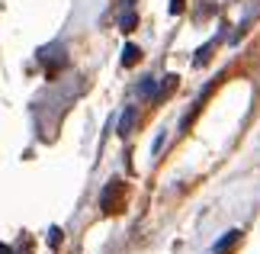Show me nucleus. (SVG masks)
<instances>
[{
	"label": "nucleus",
	"instance_id": "obj_1",
	"mask_svg": "<svg viewBox=\"0 0 260 254\" xmlns=\"http://www.w3.org/2000/svg\"><path fill=\"white\" fill-rule=\"evenodd\" d=\"M122 200H125V184L122 180H109L103 196H100V206H103V212H119Z\"/></svg>",
	"mask_w": 260,
	"mask_h": 254
},
{
	"label": "nucleus",
	"instance_id": "obj_2",
	"mask_svg": "<svg viewBox=\"0 0 260 254\" xmlns=\"http://www.w3.org/2000/svg\"><path fill=\"white\" fill-rule=\"evenodd\" d=\"M138 58H142V48H138V45H125V48H122V65H125V68H132Z\"/></svg>",
	"mask_w": 260,
	"mask_h": 254
},
{
	"label": "nucleus",
	"instance_id": "obj_3",
	"mask_svg": "<svg viewBox=\"0 0 260 254\" xmlns=\"http://www.w3.org/2000/svg\"><path fill=\"white\" fill-rule=\"evenodd\" d=\"M132 123H135V109L128 106V109H125V116H122V123H119V135H125V132L132 129Z\"/></svg>",
	"mask_w": 260,
	"mask_h": 254
},
{
	"label": "nucleus",
	"instance_id": "obj_4",
	"mask_svg": "<svg viewBox=\"0 0 260 254\" xmlns=\"http://www.w3.org/2000/svg\"><path fill=\"white\" fill-rule=\"evenodd\" d=\"M135 23H138V16L128 10V13H122V19H119V26H122V33H132L135 29Z\"/></svg>",
	"mask_w": 260,
	"mask_h": 254
},
{
	"label": "nucleus",
	"instance_id": "obj_5",
	"mask_svg": "<svg viewBox=\"0 0 260 254\" xmlns=\"http://www.w3.org/2000/svg\"><path fill=\"white\" fill-rule=\"evenodd\" d=\"M238 235H241V232H228V235H225V238H222V241L215 245V251H225V248H232L235 241H238Z\"/></svg>",
	"mask_w": 260,
	"mask_h": 254
},
{
	"label": "nucleus",
	"instance_id": "obj_6",
	"mask_svg": "<svg viewBox=\"0 0 260 254\" xmlns=\"http://www.w3.org/2000/svg\"><path fill=\"white\" fill-rule=\"evenodd\" d=\"M212 48H215V42H209L206 48H199V52H196V58H193V62H196V65H206V62H209V52H212Z\"/></svg>",
	"mask_w": 260,
	"mask_h": 254
},
{
	"label": "nucleus",
	"instance_id": "obj_7",
	"mask_svg": "<svg viewBox=\"0 0 260 254\" xmlns=\"http://www.w3.org/2000/svg\"><path fill=\"white\" fill-rule=\"evenodd\" d=\"M142 94H154V80H151V77H148L145 84H142Z\"/></svg>",
	"mask_w": 260,
	"mask_h": 254
},
{
	"label": "nucleus",
	"instance_id": "obj_8",
	"mask_svg": "<svg viewBox=\"0 0 260 254\" xmlns=\"http://www.w3.org/2000/svg\"><path fill=\"white\" fill-rule=\"evenodd\" d=\"M183 10V0H171V13H180Z\"/></svg>",
	"mask_w": 260,
	"mask_h": 254
},
{
	"label": "nucleus",
	"instance_id": "obj_9",
	"mask_svg": "<svg viewBox=\"0 0 260 254\" xmlns=\"http://www.w3.org/2000/svg\"><path fill=\"white\" fill-rule=\"evenodd\" d=\"M0 254H13V251H7V248H4V245H0Z\"/></svg>",
	"mask_w": 260,
	"mask_h": 254
},
{
	"label": "nucleus",
	"instance_id": "obj_10",
	"mask_svg": "<svg viewBox=\"0 0 260 254\" xmlns=\"http://www.w3.org/2000/svg\"><path fill=\"white\" fill-rule=\"evenodd\" d=\"M122 4H125V7H132V4H135V0H122Z\"/></svg>",
	"mask_w": 260,
	"mask_h": 254
}]
</instances>
